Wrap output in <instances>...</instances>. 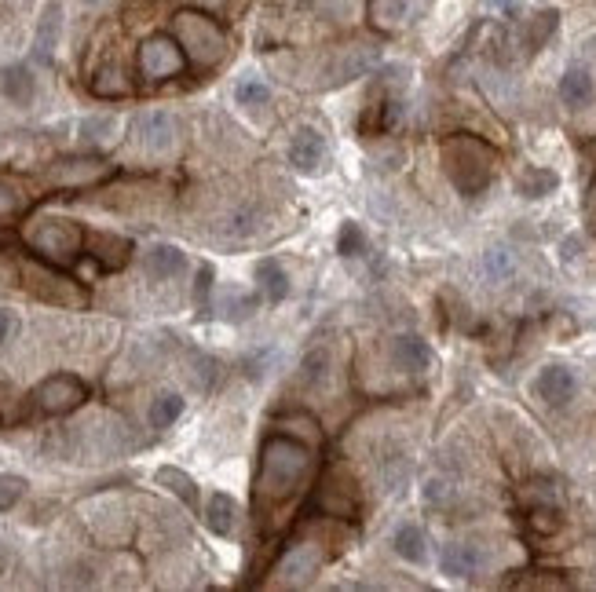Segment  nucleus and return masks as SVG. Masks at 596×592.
I'll return each instance as SVG.
<instances>
[{"instance_id": "obj_19", "label": "nucleus", "mask_w": 596, "mask_h": 592, "mask_svg": "<svg viewBox=\"0 0 596 592\" xmlns=\"http://www.w3.org/2000/svg\"><path fill=\"white\" fill-rule=\"evenodd\" d=\"M392 549L399 552V560L406 563H425L428 560V538L417 523H399L392 534Z\"/></svg>"}, {"instance_id": "obj_23", "label": "nucleus", "mask_w": 596, "mask_h": 592, "mask_svg": "<svg viewBox=\"0 0 596 592\" xmlns=\"http://www.w3.org/2000/svg\"><path fill=\"white\" fill-rule=\"evenodd\" d=\"M556 26H560V11L553 8H545L534 19H527V26H523V52L534 55L538 48H545V41L556 33Z\"/></svg>"}, {"instance_id": "obj_30", "label": "nucleus", "mask_w": 596, "mask_h": 592, "mask_svg": "<svg viewBox=\"0 0 596 592\" xmlns=\"http://www.w3.org/2000/svg\"><path fill=\"white\" fill-rule=\"evenodd\" d=\"M30 205V194L22 191V183L15 180H0V223L19 220L22 212Z\"/></svg>"}, {"instance_id": "obj_17", "label": "nucleus", "mask_w": 596, "mask_h": 592, "mask_svg": "<svg viewBox=\"0 0 596 592\" xmlns=\"http://www.w3.org/2000/svg\"><path fill=\"white\" fill-rule=\"evenodd\" d=\"M593 96H596L593 74H589L586 66H567V74L560 77V99H564V106L582 110V106L593 103Z\"/></svg>"}, {"instance_id": "obj_15", "label": "nucleus", "mask_w": 596, "mask_h": 592, "mask_svg": "<svg viewBox=\"0 0 596 592\" xmlns=\"http://www.w3.org/2000/svg\"><path fill=\"white\" fill-rule=\"evenodd\" d=\"M0 92H4L8 103L30 106L33 96H37V77H33V70L26 63H15L0 74Z\"/></svg>"}, {"instance_id": "obj_4", "label": "nucleus", "mask_w": 596, "mask_h": 592, "mask_svg": "<svg viewBox=\"0 0 596 592\" xmlns=\"http://www.w3.org/2000/svg\"><path fill=\"white\" fill-rule=\"evenodd\" d=\"M22 242L30 245L44 264L70 267L85 253V227L77 220H66V216H37V220L26 223Z\"/></svg>"}, {"instance_id": "obj_33", "label": "nucleus", "mask_w": 596, "mask_h": 592, "mask_svg": "<svg viewBox=\"0 0 596 592\" xmlns=\"http://www.w3.org/2000/svg\"><path fill=\"white\" fill-rule=\"evenodd\" d=\"M527 527L534 530V534H556V530L564 527V516H560V505H534L531 512H527Z\"/></svg>"}, {"instance_id": "obj_16", "label": "nucleus", "mask_w": 596, "mask_h": 592, "mask_svg": "<svg viewBox=\"0 0 596 592\" xmlns=\"http://www.w3.org/2000/svg\"><path fill=\"white\" fill-rule=\"evenodd\" d=\"M414 15V0H370V26L381 33L403 30Z\"/></svg>"}, {"instance_id": "obj_38", "label": "nucleus", "mask_w": 596, "mask_h": 592, "mask_svg": "<svg viewBox=\"0 0 596 592\" xmlns=\"http://www.w3.org/2000/svg\"><path fill=\"white\" fill-rule=\"evenodd\" d=\"M509 253H505V249H490V253H487V271H490V275H494V278H505V275H509Z\"/></svg>"}, {"instance_id": "obj_37", "label": "nucleus", "mask_w": 596, "mask_h": 592, "mask_svg": "<svg viewBox=\"0 0 596 592\" xmlns=\"http://www.w3.org/2000/svg\"><path fill=\"white\" fill-rule=\"evenodd\" d=\"M22 494H26V479H22V476H4V479H0V508H11Z\"/></svg>"}, {"instance_id": "obj_46", "label": "nucleus", "mask_w": 596, "mask_h": 592, "mask_svg": "<svg viewBox=\"0 0 596 592\" xmlns=\"http://www.w3.org/2000/svg\"><path fill=\"white\" fill-rule=\"evenodd\" d=\"M88 4H96V0H88Z\"/></svg>"}, {"instance_id": "obj_13", "label": "nucleus", "mask_w": 596, "mask_h": 592, "mask_svg": "<svg viewBox=\"0 0 596 592\" xmlns=\"http://www.w3.org/2000/svg\"><path fill=\"white\" fill-rule=\"evenodd\" d=\"M534 388H538V395H542L549 406H567V402L575 399L578 381H575V373L567 370V366H545V370L538 373Z\"/></svg>"}, {"instance_id": "obj_3", "label": "nucleus", "mask_w": 596, "mask_h": 592, "mask_svg": "<svg viewBox=\"0 0 596 592\" xmlns=\"http://www.w3.org/2000/svg\"><path fill=\"white\" fill-rule=\"evenodd\" d=\"M172 37L180 41L187 63L198 66V70H213V66L224 63L227 52H231V37H227V30L209 15V11H198V8L176 11V19H172Z\"/></svg>"}, {"instance_id": "obj_10", "label": "nucleus", "mask_w": 596, "mask_h": 592, "mask_svg": "<svg viewBox=\"0 0 596 592\" xmlns=\"http://www.w3.org/2000/svg\"><path fill=\"white\" fill-rule=\"evenodd\" d=\"M315 505H319L326 516H344V519L359 516V494H355L352 479H344V476H330V479H326V483L319 487Z\"/></svg>"}, {"instance_id": "obj_11", "label": "nucleus", "mask_w": 596, "mask_h": 592, "mask_svg": "<svg viewBox=\"0 0 596 592\" xmlns=\"http://www.w3.org/2000/svg\"><path fill=\"white\" fill-rule=\"evenodd\" d=\"M172 136H176V125L165 110H150L136 121V139L139 147L150 150V154H165L172 147Z\"/></svg>"}, {"instance_id": "obj_14", "label": "nucleus", "mask_w": 596, "mask_h": 592, "mask_svg": "<svg viewBox=\"0 0 596 592\" xmlns=\"http://www.w3.org/2000/svg\"><path fill=\"white\" fill-rule=\"evenodd\" d=\"M392 359L399 362V370L406 373H425L432 366V348L417 333H399L392 340Z\"/></svg>"}, {"instance_id": "obj_40", "label": "nucleus", "mask_w": 596, "mask_h": 592, "mask_svg": "<svg viewBox=\"0 0 596 592\" xmlns=\"http://www.w3.org/2000/svg\"><path fill=\"white\" fill-rule=\"evenodd\" d=\"M520 589H567L564 578H523V582H516Z\"/></svg>"}, {"instance_id": "obj_21", "label": "nucleus", "mask_w": 596, "mask_h": 592, "mask_svg": "<svg viewBox=\"0 0 596 592\" xmlns=\"http://www.w3.org/2000/svg\"><path fill=\"white\" fill-rule=\"evenodd\" d=\"M187 267V256H183V249H176V245L161 242L154 245L147 253V275L150 278H176Z\"/></svg>"}, {"instance_id": "obj_45", "label": "nucleus", "mask_w": 596, "mask_h": 592, "mask_svg": "<svg viewBox=\"0 0 596 592\" xmlns=\"http://www.w3.org/2000/svg\"><path fill=\"white\" fill-rule=\"evenodd\" d=\"M593 154H596V143H593Z\"/></svg>"}, {"instance_id": "obj_12", "label": "nucleus", "mask_w": 596, "mask_h": 592, "mask_svg": "<svg viewBox=\"0 0 596 592\" xmlns=\"http://www.w3.org/2000/svg\"><path fill=\"white\" fill-rule=\"evenodd\" d=\"M326 161V139L319 128H300L289 143V165L300 172H315Z\"/></svg>"}, {"instance_id": "obj_26", "label": "nucleus", "mask_w": 596, "mask_h": 592, "mask_svg": "<svg viewBox=\"0 0 596 592\" xmlns=\"http://www.w3.org/2000/svg\"><path fill=\"white\" fill-rule=\"evenodd\" d=\"M235 519H238V508L235 501L227 494H213L209 497V508H205V523H209V530L213 534H220V538H227L231 530H235Z\"/></svg>"}, {"instance_id": "obj_1", "label": "nucleus", "mask_w": 596, "mask_h": 592, "mask_svg": "<svg viewBox=\"0 0 596 592\" xmlns=\"http://www.w3.org/2000/svg\"><path fill=\"white\" fill-rule=\"evenodd\" d=\"M311 443L297 439V435L278 432L260 446V465H256V483H253V501L256 512L264 516L271 508L286 505L300 494V487L311 476Z\"/></svg>"}, {"instance_id": "obj_7", "label": "nucleus", "mask_w": 596, "mask_h": 592, "mask_svg": "<svg viewBox=\"0 0 596 592\" xmlns=\"http://www.w3.org/2000/svg\"><path fill=\"white\" fill-rule=\"evenodd\" d=\"M85 399H88L85 381H81V377H70V373H55V377L37 384V392H33L37 410L48 413V417H66V413H74L77 406H85Z\"/></svg>"}, {"instance_id": "obj_28", "label": "nucleus", "mask_w": 596, "mask_h": 592, "mask_svg": "<svg viewBox=\"0 0 596 592\" xmlns=\"http://www.w3.org/2000/svg\"><path fill=\"white\" fill-rule=\"evenodd\" d=\"M92 88H96V96H107V99H118V96H128V92H132L125 70H121L118 63L99 66V74H96V81H92Z\"/></svg>"}, {"instance_id": "obj_42", "label": "nucleus", "mask_w": 596, "mask_h": 592, "mask_svg": "<svg viewBox=\"0 0 596 592\" xmlns=\"http://www.w3.org/2000/svg\"><path fill=\"white\" fill-rule=\"evenodd\" d=\"M586 220H589V227H596V183L586 194Z\"/></svg>"}, {"instance_id": "obj_31", "label": "nucleus", "mask_w": 596, "mask_h": 592, "mask_svg": "<svg viewBox=\"0 0 596 592\" xmlns=\"http://www.w3.org/2000/svg\"><path fill=\"white\" fill-rule=\"evenodd\" d=\"M183 399L176 392H161L158 399L150 402V428H172L180 421Z\"/></svg>"}, {"instance_id": "obj_6", "label": "nucleus", "mask_w": 596, "mask_h": 592, "mask_svg": "<svg viewBox=\"0 0 596 592\" xmlns=\"http://www.w3.org/2000/svg\"><path fill=\"white\" fill-rule=\"evenodd\" d=\"M110 176V165L99 158H59L41 172L44 187L55 191H88Z\"/></svg>"}, {"instance_id": "obj_35", "label": "nucleus", "mask_w": 596, "mask_h": 592, "mask_svg": "<svg viewBox=\"0 0 596 592\" xmlns=\"http://www.w3.org/2000/svg\"><path fill=\"white\" fill-rule=\"evenodd\" d=\"M326 373H330V351L315 348L308 359H304V381H308V384H322V381H326Z\"/></svg>"}, {"instance_id": "obj_24", "label": "nucleus", "mask_w": 596, "mask_h": 592, "mask_svg": "<svg viewBox=\"0 0 596 592\" xmlns=\"http://www.w3.org/2000/svg\"><path fill=\"white\" fill-rule=\"evenodd\" d=\"M118 136H121V121L114 114L88 117L85 125H81V139H85L88 147H114Z\"/></svg>"}, {"instance_id": "obj_25", "label": "nucleus", "mask_w": 596, "mask_h": 592, "mask_svg": "<svg viewBox=\"0 0 596 592\" xmlns=\"http://www.w3.org/2000/svg\"><path fill=\"white\" fill-rule=\"evenodd\" d=\"M256 282H260V289H264V296L271 300V304H282L289 293V275L282 271V264H275V260H260L256 264Z\"/></svg>"}, {"instance_id": "obj_44", "label": "nucleus", "mask_w": 596, "mask_h": 592, "mask_svg": "<svg viewBox=\"0 0 596 592\" xmlns=\"http://www.w3.org/2000/svg\"><path fill=\"white\" fill-rule=\"evenodd\" d=\"M198 4H202V8H220L224 0H198Z\"/></svg>"}, {"instance_id": "obj_5", "label": "nucleus", "mask_w": 596, "mask_h": 592, "mask_svg": "<svg viewBox=\"0 0 596 592\" xmlns=\"http://www.w3.org/2000/svg\"><path fill=\"white\" fill-rule=\"evenodd\" d=\"M136 66H139V77H143V81H150V85H161V81H169V77L183 74L187 55H183V48H180V41H176V37L154 33V37H147V41L139 44Z\"/></svg>"}, {"instance_id": "obj_22", "label": "nucleus", "mask_w": 596, "mask_h": 592, "mask_svg": "<svg viewBox=\"0 0 596 592\" xmlns=\"http://www.w3.org/2000/svg\"><path fill=\"white\" fill-rule=\"evenodd\" d=\"M59 30H63V8L59 4H48V11L41 15V26H37V59H44V63H52L55 55V44H59Z\"/></svg>"}, {"instance_id": "obj_34", "label": "nucleus", "mask_w": 596, "mask_h": 592, "mask_svg": "<svg viewBox=\"0 0 596 592\" xmlns=\"http://www.w3.org/2000/svg\"><path fill=\"white\" fill-rule=\"evenodd\" d=\"M362 249H366V238H362V227L355 220H344L341 223V234H337V253L341 256H359Z\"/></svg>"}, {"instance_id": "obj_27", "label": "nucleus", "mask_w": 596, "mask_h": 592, "mask_svg": "<svg viewBox=\"0 0 596 592\" xmlns=\"http://www.w3.org/2000/svg\"><path fill=\"white\" fill-rule=\"evenodd\" d=\"M560 187V176L549 169H527L520 172V180H516V191L523 198H545V194H553Z\"/></svg>"}, {"instance_id": "obj_43", "label": "nucleus", "mask_w": 596, "mask_h": 592, "mask_svg": "<svg viewBox=\"0 0 596 592\" xmlns=\"http://www.w3.org/2000/svg\"><path fill=\"white\" fill-rule=\"evenodd\" d=\"M487 4H494V8H501L505 15H516V0H487Z\"/></svg>"}, {"instance_id": "obj_29", "label": "nucleus", "mask_w": 596, "mask_h": 592, "mask_svg": "<svg viewBox=\"0 0 596 592\" xmlns=\"http://www.w3.org/2000/svg\"><path fill=\"white\" fill-rule=\"evenodd\" d=\"M158 483L161 487H169L172 494L180 497L183 505H198V483H194L191 476H187V472H180V468H158Z\"/></svg>"}, {"instance_id": "obj_36", "label": "nucleus", "mask_w": 596, "mask_h": 592, "mask_svg": "<svg viewBox=\"0 0 596 592\" xmlns=\"http://www.w3.org/2000/svg\"><path fill=\"white\" fill-rule=\"evenodd\" d=\"M235 99L242 106H264L267 99H271V88H267L264 81H253V77H249V81H242V85L235 88Z\"/></svg>"}, {"instance_id": "obj_41", "label": "nucleus", "mask_w": 596, "mask_h": 592, "mask_svg": "<svg viewBox=\"0 0 596 592\" xmlns=\"http://www.w3.org/2000/svg\"><path fill=\"white\" fill-rule=\"evenodd\" d=\"M11 333H15V318H11L8 311L0 307V344H4V340H8Z\"/></svg>"}, {"instance_id": "obj_20", "label": "nucleus", "mask_w": 596, "mask_h": 592, "mask_svg": "<svg viewBox=\"0 0 596 592\" xmlns=\"http://www.w3.org/2000/svg\"><path fill=\"white\" fill-rule=\"evenodd\" d=\"M439 567H443L447 578H472V574L479 571V552L472 549V545H465V541H454V545L443 549Z\"/></svg>"}, {"instance_id": "obj_8", "label": "nucleus", "mask_w": 596, "mask_h": 592, "mask_svg": "<svg viewBox=\"0 0 596 592\" xmlns=\"http://www.w3.org/2000/svg\"><path fill=\"white\" fill-rule=\"evenodd\" d=\"M22 275H26V286L41 296V300H48V304H63V307L85 304V293H81L70 278L55 275V271H44V267H37V264H26L22 267Z\"/></svg>"}, {"instance_id": "obj_9", "label": "nucleus", "mask_w": 596, "mask_h": 592, "mask_svg": "<svg viewBox=\"0 0 596 592\" xmlns=\"http://www.w3.org/2000/svg\"><path fill=\"white\" fill-rule=\"evenodd\" d=\"M322 560H326V552L319 549V545H311V541H304V545H293V549L282 556V563H278V585H308L315 574H319Z\"/></svg>"}, {"instance_id": "obj_39", "label": "nucleus", "mask_w": 596, "mask_h": 592, "mask_svg": "<svg viewBox=\"0 0 596 592\" xmlns=\"http://www.w3.org/2000/svg\"><path fill=\"white\" fill-rule=\"evenodd\" d=\"M209 289H213V267L205 264L198 271V282H194V293H198V304L202 307H209Z\"/></svg>"}, {"instance_id": "obj_32", "label": "nucleus", "mask_w": 596, "mask_h": 592, "mask_svg": "<svg viewBox=\"0 0 596 592\" xmlns=\"http://www.w3.org/2000/svg\"><path fill=\"white\" fill-rule=\"evenodd\" d=\"M278 432L297 435V439H304V443H311V446H319V443H322L319 421H315L311 413H286V417L278 421Z\"/></svg>"}, {"instance_id": "obj_18", "label": "nucleus", "mask_w": 596, "mask_h": 592, "mask_svg": "<svg viewBox=\"0 0 596 592\" xmlns=\"http://www.w3.org/2000/svg\"><path fill=\"white\" fill-rule=\"evenodd\" d=\"M132 256V242L118 238V234H96L92 238V260H96L103 271H121Z\"/></svg>"}, {"instance_id": "obj_2", "label": "nucleus", "mask_w": 596, "mask_h": 592, "mask_svg": "<svg viewBox=\"0 0 596 592\" xmlns=\"http://www.w3.org/2000/svg\"><path fill=\"white\" fill-rule=\"evenodd\" d=\"M439 161H443L447 180L458 187V194L476 198V194L487 191L490 180H494L498 154L479 136H450L443 139V147H439Z\"/></svg>"}]
</instances>
